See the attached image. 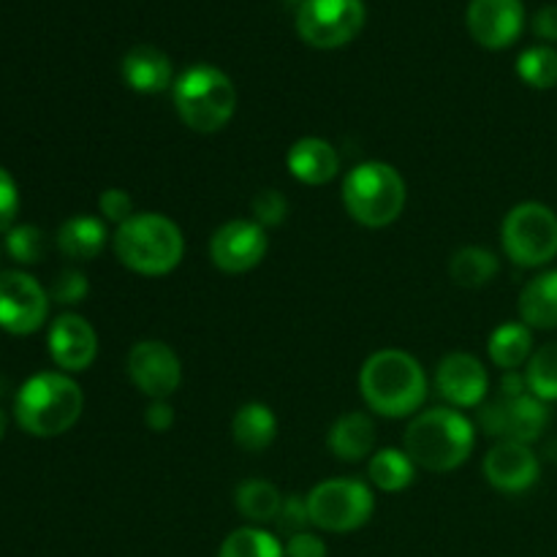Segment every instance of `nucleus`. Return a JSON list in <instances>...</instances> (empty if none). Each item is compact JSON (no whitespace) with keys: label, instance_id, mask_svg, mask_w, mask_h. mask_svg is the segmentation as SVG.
I'll return each mask as SVG.
<instances>
[{"label":"nucleus","instance_id":"1","mask_svg":"<svg viewBox=\"0 0 557 557\" xmlns=\"http://www.w3.org/2000/svg\"><path fill=\"white\" fill-rule=\"evenodd\" d=\"M359 395L379 417H417L428 400V373L408 351L381 348L359 370Z\"/></svg>","mask_w":557,"mask_h":557},{"label":"nucleus","instance_id":"2","mask_svg":"<svg viewBox=\"0 0 557 557\" xmlns=\"http://www.w3.org/2000/svg\"><path fill=\"white\" fill-rule=\"evenodd\" d=\"M476 444L473 422L457 408H428L411 419L403 435V449L413 466L430 473H451L471 457Z\"/></svg>","mask_w":557,"mask_h":557},{"label":"nucleus","instance_id":"3","mask_svg":"<svg viewBox=\"0 0 557 557\" xmlns=\"http://www.w3.org/2000/svg\"><path fill=\"white\" fill-rule=\"evenodd\" d=\"M114 256L120 264L145 277L169 275L180 267L185 239L177 223L161 212H136L117 226L112 237Z\"/></svg>","mask_w":557,"mask_h":557},{"label":"nucleus","instance_id":"4","mask_svg":"<svg viewBox=\"0 0 557 557\" xmlns=\"http://www.w3.org/2000/svg\"><path fill=\"white\" fill-rule=\"evenodd\" d=\"M85 395L69 373H38L20 386L14 417L25 433L36 438H58L82 417Z\"/></svg>","mask_w":557,"mask_h":557},{"label":"nucleus","instance_id":"5","mask_svg":"<svg viewBox=\"0 0 557 557\" xmlns=\"http://www.w3.org/2000/svg\"><path fill=\"white\" fill-rule=\"evenodd\" d=\"M172 101L180 120L196 134H215L237 112V87L215 65H190L174 79Z\"/></svg>","mask_w":557,"mask_h":557},{"label":"nucleus","instance_id":"6","mask_svg":"<svg viewBox=\"0 0 557 557\" xmlns=\"http://www.w3.org/2000/svg\"><path fill=\"white\" fill-rule=\"evenodd\" d=\"M408 201L406 180L384 161L357 163L343 180V205L348 215L368 228L392 226Z\"/></svg>","mask_w":557,"mask_h":557},{"label":"nucleus","instance_id":"7","mask_svg":"<svg viewBox=\"0 0 557 557\" xmlns=\"http://www.w3.org/2000/svg\"><path fill=\"white\" fill-rule=\"evenodd\" d=\"M500 243L517 267L549 264L557 256V215L542 201H522L506 212Z\"/></svg>","mask_w":557,"mask_h":557},{"label":"nucleus","instance_id":"8","mask_svg":"<svg viewBox=\"0 0 557 557\" xmlns=\"http://www.w3.org/2000/svg\"><path fill=\"white\" fill-rule=\"evenodd\" d=\"M310 525L326 533H354L368 525L375 511L373 490L359 479H330L310 490Z\"/></svg>","mask_w":557,"mask_h":557},{"label":"nucleus","instance_id":"9","mask_svg":"<svg viewBox=\"0 0 557 557\" xmlns=\"http://www.w3.org/2000/svg\"><path fill=\"white\" fill-rule=\"evenodd\" d=\"M368 9L362 0H302L297 9V33L315 49H337L362 33Z\"/></svg>","mask_w":557,"mask_h":557},{"label":"nucleus","instance_id":"10","mask_svg":"<svg viewBox=\"0 0 557 557\" xmlns=\"http://www.w3.org/2000/svg\"><path fill=\"white\" fill-rule=\"evenodd\" d=\"M549 422L547 403L533 397L531 392L517 397H504L487 403L479 411V428L487 435L498 441H517V444H528L542 438L544 428Z\"/></svg>","mask_w":557,"mask_h":557},{"label":"nucleus","instance_id":"11","mask_svg":"<svg viewBox=\"0 0 557 557\" xmlns=\"http://www.w3.org/2000/svg\"><path fill=\"white\" fill-rule=\"evenodd\" d=\"M49 315V292L20 270L0 272V330L33 335Z\"/></svg>","mask_w":557,"mask_h":557},{"label":"nucleus","instance_id":"12","mask_svg":"<svg viewBox=\"0 0 557 557\" xmlns=\"http://www.w3.org/2000/svg\"><path fill=\"white\" fill-rule=\"evenodd\" d=\"M267 248H270L267 228L256 221H245V218L223 223L210 237L212 264L226 275H243V272L256 270L264 261Z\"/></svg>","mask_w":557,"mask_h":557},{"label":"nucleus","instance_id":"13","mask_svg":"<svg viewBox=\"0 0 557 557\" xmlns=\"http://www.w3.org/2000/svg\"><path fill=\"white\" fill-rule=\"evenodd\" d=\"M128 375L150 400H169L183 384V364L163 341H139L128 351Z\"/></svg>","mask_w":557,"mask_h":557},{"label":"nucleus","instance_id":"14","mask_svg":"<svg viewBox=\"0 0 557 557\" xmlns=\"http://www.w3.org/2000/svg\"><path fill=\"white\" fill-rule=\"evenodd\" d=\"M435 389L451 408H479L490 392V373L473 354H446L435 368Z\"/></svg>","mask_w":557,"mask_h":557},{"label":"nucleus","instance_id":"15","mask_svg":"<svg viewBox=\"0 0 557 557\" xmlns=\"http://www.w3.org/2000/svg\"><path fill=\"white\" fill-rule=\"evenodd\" d=\"M466 22L484 49H506L525 27V5L522 0H471Z\"/></svg>","mask_w":557,"mask_h":557},{"label":"nucleus","instance_id":"16","mask_svg":"<svg viewBox=\"0 0 557 557\" xmlns=\"http://www.w3.org/2000/svg\"><path fill=\"white\" fill-rule=\"evenodd\" d=\"M49 357L60 373H82L96 362L98 335L87 319L76 313H63L49 326Z\"/></svg>","mask_w":557,"mask_h":557},{"label":"nucleus","instance_id":"17","mask_svg":"<svg viewBox=\"0 0 557 557\" xmlns=\"http://www.w3.org/2000/svg\"><path fill=\"white\" fill-rule=\"evenodd\" d=\"M539 473H542V466H539L536 451L528 444L498 441L484 457V476L495 490L506 495L531 490L539 482Z\"/></svg>","mask_w":557,"mask_h":557},{"label":"nucleus","instance_id":"18","mask_svg":"<svg viewBox=\"0 0 557 557\" xmlns=\"http://www.w3.org/2000/svg\"><path fill=\"white\" fill-rule=\"evenodd\" d=\"M286 166L292 177L302 185H326L341 172V156L332 147V141L321 136H305L288 147Z\"/></svg>","mask_w":557,"mask_h":557},{"label":"nucleus","instance_id":"19","mask_svg":"<svg viewBox=\"0 0 557 557\" xmlns=\"http://www.w3.org/2000/svg\"><path fill=\"white\" fill-rule=\"evenodd\" d=\"M120 71H123L125 85L131 90L141 92V96H158V92L169 90V85H174L172 60L166 58V52L150 47V44H139V47L128 49Z\"/></svg>","mask_w":557,"mask_h":557},{"label":"nucleus","instance_id":"20","mask_svg":"<svg viewBox=\"0 0 557 557\" xmlns=\"http://www.w3.org/2000/svg\"><path fill=\"white\" fill-rule=\"evenodd\" d=\"M326 446L341 462L368 460L375 449V422L362 411L343 413L330 428Z\"/></svg>","mask_w":557,"mask_h":557},{"label":"nucleus","instance_id":"21","mask_svg":"<svg viewBox=\"0 0 557 557\" xmlns=\"http://www.w3.org/2000/svg\"><path fill=\"white\" fill-rule=\"evenodd\" d=\"M107 221L96 215H74L58 228V248L74 261H90L107 248Z\"/></svg>","mask_w":557,"mask_h":557},{"label":"nucleus","instance_id":"22","mask_svg":"<svg viewBox=\"0 0 557 557\" xmlns=\"http://www.w3.org/2000/svg\"><path fill=\"white\" fill-rule=\"evenodd\" d=\"M520 319L531 330H557V270L525 283L520 294Z\"/></svg>","mask_w":557,"mask_h":557},{"label":"nucleus","instance_id":"23","mask_svg":"<svg viewBox=\"0 0 557 557\" xmlns=\"http://www.w3.org/2000/svg\"><path fill=\"white\" fill-rule=\"evenodd\" d=\"M234 444L245 451H264L277 435V417L264 403H245L232 419Z\"/></svg>","mask_w":557,"mask_h":557},{"label":"nucleus","instance_id":"24","mask_svg":"<svg viewBox=\"0 0 557 557\" xmlns=\"http://www.w3.org/2000/svg\"><path fill=\"white\" fill-rule=\"evenodd\" d=\"M487 351L493 364H498L504 373L520 370L533 357V330L520 321H506L498 330H493L487 341Z\"/></svg>","mask_w":557,"mask_h":557},{"label":"nucleus","instance_id":"25","mask_svg":"<svg viewBox=\"0 0 557 557\" xmlns=\"http://www.w3.org/2000/svg\"><path fill=\"white\" fill-rule=\"evenodd\" d=\"M234 504H237L239 515L245 517L253 525H267V522H275L281 515L283 495L275 484H270L267 479H245L243 484L234 493Z\"/></svg>","mask_w":557,"mask_h":557},{"label":"nucleus","instance_id":"26","mask_svg":"<svg viewBox=\"0 0 557 557\" xmlns=\"http://www.w3.org/2000/svg\"><path fill=\"white\" fill-rule=\"evenodd\" d=\"M368 476L381 493H403L417 479V466L406 449H379L368 460Z\"/></svg>","mask_w":557,"mask_h":557},{"label":"nucleus","instance_id":"27","mask_svg":"<svg viewBox=\"0 0 557 557\" xmlns=\"http://www.w3.org/2000/svg\"><path fill=\"white\" fill-rule=\"evenodd\" d=\"M498 256L482 245H466L449 261V275L462 288H482L498 275Z\"/></svg>","mask_w":557,"mask_h":557},{"label":"nucleus","instance_id":"28","mask_svg":"<svg viewBox=\"0 0 557 557\" xmlns=\"http://www.w3.org/2000/svg\"><path fill=\"white\" fill-rule=\"evenodd\" d=\"M218 557H286L275 533L259 525H245L228 533Z\"/></svg>","mask_w":557,"mask_h":557},{"label":"nucleus","instance_id":"29","mask_svg":"<svg viewBox=\"0 0 557 557\" xmlns=\"http://www.w3.org/2000/svg\"><path fill=\"white\" fill-rule=\"evenodd\" d=\"M525 384L533 397L542 403L557 400V343H547L525 364Z\"/></svg>","mask_w":557,"mask_h":557},{"label":"nucleus","instance_id":"30","mask_svg":"<svg viewBox=\"0 0 557 557\" xmlns=\"http://www.w3.org/2000/svg\"><path fill=\"white\" fill-rule=\"evenodd\" d=\"M517 74L525 85L536 90H549L557 85V49L531 47L517 58Z\"/></svg>","mask_w":557,"mask_h":557},{"label":"nucleus","instance_id":"31","mask_svg":"<svg viewBox=\"0 0 557 557\" xmlns=\"http://www.w3.org/2000/svg\"><path fill=\"white\" fill-rule=\"evenodd\" d=\"M47 234L33 223H22V226H11L5 232V250L16 264H38L47 256Z\"/></svg>","mask_w":557,"mask_h":557},{"label":"nucleus","instance_id":"32","mask_svg":"<svg viewBox=\"0 0 557 557\" xmlns=\"http://www.w3.org/2000/svg\"><path fill=\"white\" fill-rule=\"evenodd\" d=\"M250 212H253V221L259 226H281L288 218V199L283 194H277V190L267 188L261 194H256V199L250 201Z\"/></svg>","mask_w":557,"mask_h":557},{"label":"nucleus","instance_id":"33","mask_svg":"<svg viewBox=\"0 0 557 557\" xmlns=\"http://www.w3.org/2000/svg\"><path fill=\"white\" fill-rule=\"evenodd\" d=\"M87 292H90V283H87L85 272L63 270L49 288V299H54L58 305H79Z\"/></svg>","mask_w":557,"mask_h":557},{"label":"nucleus","instance_id":"34","mask_svg":"<svg viewBox=\"0 0 557 557\" xmlns=\"http://www.w3.org/2000/svg\"><path fill=\"white\" fill-rule=\"evenodd\" d=\"M98 212L107 223H114V226H123L128 218H134V201L125 194L123 188H107L101 196H98Z\"/></svg>","mask_w":557,"mask_h":557},{"label":"nucleus","instance_id":"35","mask_svg":"<svg viewBox=\"0 0 557 557\" xmlns=\"http://www.w3.org/2000/svg\"><path fill=\"white\" fill-rule=\"evenodd\" d=\"M275 525L283 533L294 536V533L308 531L310 525V511H308V498H299V495H286L281 506V515H277Z\"/></svg>","mask_w":557,"mask_h":557},{"label":"nucleus","instance_id":"36","mask_svg":"<svg viewBox=\"0 0 557 557\" xmlns=\"http://www.w3.org/2000/svg\"><path fill=\"white\" fill-rule=\"evenodd\" d=\"M16 212H20V188H16L14 177L0 166V234L14 226Z\"/></svg>","mask_w":557,"mask_h":557},{"label":"nucleus","instance_id":"37","mask_svg":"<svg viewBox=\"0 0 557 557\" xmlns=\"http://www.w3.org/2000/svg\"><path fill=\"white\" fill-rule=\"evenodd\" d=\"M283 553L286 557H326V544L315 533L302 531L288 536V542L283 544Z\"/></svg>","mask_w":557,"mask_h":557},{"label":"nucleus","instance_id":"38","mask_svg":"<svg viewBox=\"0 0 557 557\" xmlns=\"http://www.w3.org/2000/svg\"><path fill=\"white\" fill-rule=\"evenodd\" d=\"M145 424L152 433H166L174 424V408L166 400H150L145 411Z\"/></svg>","mask_w":557,"mask_h":557},{"label":"nucleus","instance_id":"39","mask_svg":"<svg viewBox=\"0 0 557 557\" xmlns=\"http://www.w3.org/2000/svg\"><path fill=\"white\" fill-rule=\"evenodd\" d=\"M533 33L544 41H557V3L544 5L536 16H533Z\"/></svg>","mask_w":557,"mask_h":557},{"label":"nucleus","instance_id":"40","mask_svg":"<svg viewBox=\"0 0 557 557\" xmlns=\"http://www.w3.org/2000/svg\"><path fill=\"white\" fill-rule=\"evenodd\" d=\"M5 428H9V419H5V413L0 411V438L5 435Z\"/></svg>","mask_w":557,"mask_h":557},{"label":"nucleus","instance_id":"41","mask_svg":"<svg viewBox=\"0 0 557 557\" xmlns=\"http://www.w3.org/2000/svg\"><path fill=\"white\" fill-rule=\"evenodd\" d=\"M286 3H292V5H297V9H299V3H302V0H286Z\"/></svg>","mask_w":557,"mask_h":557}]
</instances>
